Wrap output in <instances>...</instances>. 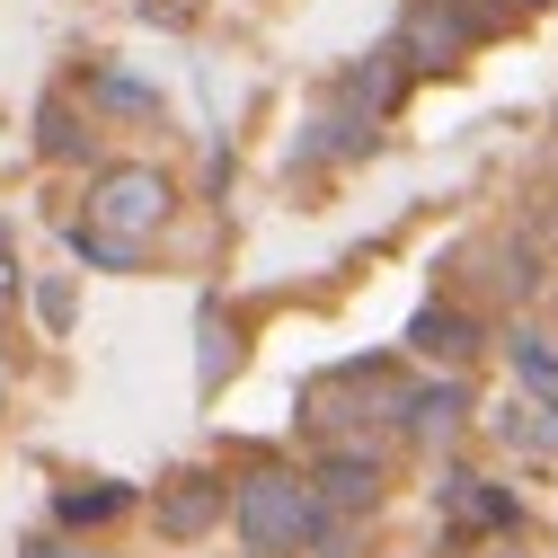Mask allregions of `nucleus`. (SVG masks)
Here are the masks:
<instances>
[{
	"instance_id": "7",
	"label": "nucleus",
	"mask_w": 558,
	"mask_h": 558,
	"mask_svg": "<svg viewBox=\"0 0 558 558\" xmlns=\"http://www.w3.org/2000/svg\"><path fill=\"white\" fill-rule=\"evenodd\" d=\"M390 408H399V426H408L416 444H444L461 416H470V390H461V381H426V390H399Z\"/></svg>"
},
{
	"instance_id": "5",
	"label": "nucleus",
	"mask_w": 558,
	"mask_h": 558,
	"mask_svg": "<svg viewBox=\"0 0 558 558\" xmlns=\"http://www.w3.org/2000/svg\"><path fill=\"white\" fill-rule=\"evenodd\" d=\"M311 497H319V506H337V514H364V506L381 497V452H364V444H337V452L311 470Z\"/></svg>"
},
{
	"instance_id": "11",
	"label": "nucleus",
	"mask_w": 558,
	"mask_h": 558,
	"mask_svg": "<svg viewBox=\"0 0 558 558\" xmlns=\"http://www.w3.org/2000/svg\"><path fill=\"white\" fill-rule=\"evenodd\" d=\"M124 506H133V487H124V478H81V487H62V506H53V514L81 532V523H116Z\"/></svg>"
},
{
	"instance_id": "6",
	"label": "nucleus",
	"mask_w": 558,
	"mask_h": 558,
	"mask_svg": "<svg viewBox=\"0 0 558 558\" xmlns=\"http://www.w3.org/2000/svg\"><path fill=\"white\" fill-rule=\"evenodd\" d=\"M514 514H523V506L506 497L497 478H478V470H452V478H444V523H452V532H514Z\"/></svg>"
},
{
	"instance_id": "16",
	"label": "nucleus",
	"mask_w": 558,
	"mask_h": 558,
	"mask_svg": "<svg viewBox=\"0 0 558 558\" xmlns=\"http://www.w3.org/2000/svg\"><path fill=\"white\" fill-rule=\"evenodd\" d=\"M523 10H541V0H523Z\"/></svg>"
},
{
	"instance_id": "4",
	"label": "nucleus",
	"mask_w": 558,
	"mask_h": 558,
	"mask_svg": "<svg viewBox=\"0 0 558 558\" xmlns=\"http://www.w3.org/2000/svg\"><path fill=\"white\" fill-rule=\"evenodd\" d=\"M222 514H231V487H222L214 470H186V478L160 487V532H169V541H204Z\"/></svg>"
},
{
	"instance_id": "8",
	"label": "nucleus",
	"mask_w": 558,
	"mask_h": 558,
	"mask_svg": "<svg viewBox=\"0 0 558 558\" xmlns=\"http://www.w3.org/2000/svg\"><path fill=\"white\" fill-rule=\"evenodd\" d=\"M408 345H416V355H435V364H470L478 355V319L452 311V302H426L416 328H408Z\"/></svg>"
},
{
	"instance_id": "15",
	"label": "nucleus",
	"mask_w": 558,
	"mask_h": 558,
	"mask_svg": "<svg viewBox=\"0 0 558 558\" xmlns=\"http://www.w3.org/2000/svg\"><path fill=\"white\" fill-rule=\"evenodd\" d=\"M231 364V337H222V311H204V381H222Z\"/></svg>"
},
{
	"instance_id": "13",
	"label": "nucleus",
	"mask_w": 558,
	"mask_h": 558,
	"mask_svg": "<svg viewBox=\"0 0 558 558\" xmlns=\"http://www.w3.org/2000/svg\"><path fill=\"white\" fill-rule=\"evenodd\" d=\"M89 98H98V107H124V116H151V107H160L133 72H98V81H89Z\"/></svg>"
},
{
	"instance_id": "2",
	"label": "nucleus",
	"mask_w": 558,
	"mask_h": 558,
	"mask_svg": "<svg viewBox=\"0 0 558 558\" xmlns=\"http://www.w3.org/2000/svg\"><path fill=\"white\" fill-rule=\"evenodd\" d=\"M169 204H178V186L160 178V169H143V160H133V169H98L89 178V231H107V240H133V248H143L160 222H169Z\"/></svg>"
},
{
	"instance_id": "1",
	"label": "nucleus",
	"mask_w": 558,
	"mask_h": 558,
	"mask_svg": "<svg viewBox=\"0 0 558 558\" xmlns=\"http://www.w3.org/2000/svg\"><path fill=\"white\" fill-rule=\"evenodd\" d=\"M231 523H240L248 549L284 558V549H311V541H319L328 506L311 497V478H293V470H248V478L231 487Z\"/></svg>"
},
{
	"instance_id": "12",
	"label": "nucleus",
	"mask_w": 558,
	"mask_h": 558,
	"mask_svg": "<svg viewBox=\"0 0 558 558\" xmlns=\"http://www.w3.org/2000/svg\"><path fill=\"white\" fill-rule=\"evenodd\" d=\"M36 143H45V160H81V151H89V133H81L72 98H45V116H36Z\"/></svg>"
},
{
	"instance_id": "3",
	"label": "nucleus",
	"mask_w": 558,
	"mask_h": 558,
	"mask_svg": "<svg viewBox=\"0 0 558 558\" xmlns=\"http://www.w3.org/2000/svg\"><path fill=\"white\" fill-rule=\"evenodd\" d=\"M478 10H470V0H416V10L399 19V62H408V72H452V62L478 45Z\"/></svg>"
},
{
	"instance_id": "14",
	"label": "nucleus",
	"mask_w": 558,
	"mask_h": 558,
	"mask_svg": "<svg viewBox=\"0 0 558 558\" xmlns=\"http://www.w3.org/2000/svg\"><path fill=\"white\" fill-rule=\"evenodd\" d=\"M72 248H81L89 266H107V275H124V266H143V248H133V240H107V231H89V222L72 231Z\"/></svg>"
},
{
	"instance_id": "10",
	"label": "nucleus",
	"mask_w": 558,
	"mask_h": 558,
	"mask_svg": "<svg viewBox=\"0 0 558 558\" xmlns=\"http://www.w3.org/2000/svg\"><path fill=\"white\" fill-rule=\"evenodd\" d=\"M497 435H506L514 452H532V461H558V408H541V399H514V408L497 416Z\"/></svg>"
},
{
	"instance_id": "9",
	"label": "nucleus",
	"mask_w": 558,
	"mask_h": 558,
	"mask_svg": "<svg viewBox=\"0 0 558 558\" xmlns=\"http://www.w3.org/2000/svg\"><path fill=\"white\" fill-rule=\"evenodd\" d=\"M506 355H514V381H523V399L558 408V345H549V337H532V328H514V337H506Z\"/></svg>"
}]
</instances>
